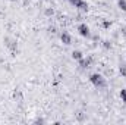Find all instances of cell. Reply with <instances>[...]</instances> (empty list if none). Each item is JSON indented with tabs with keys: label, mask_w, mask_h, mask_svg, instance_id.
Segmentation results:
<instances>
[{
	"label": "cell",
	"mask_w": 126,
	"mask_h": 125,
	"mask_svg": "<svg viewBox=\"0 0 126 125\" xmlns=\"http://www.w3.org/2000/svg\"><path fill=\"white\" fill-rule=\"evenodd\" d=\"M90 81L94 84L95 87H98V88L106 87V80L103 78V75H101V74H93V75L90 77Z\"/></svg>",
	"instance_id": "1"
},
{
	"label": "cell",
	"mask_w": 126,
	"mask_h": 125,
	"mask_svg": "<svg viewBox=\"0 0 126 125\" xmlns=\"http://www.w3.org/2000/svg\"><path fill=\"white\" fill-rule=\"evenodd\" d=\"M119 72H120L123 77H126V65H120V68H119Z\"/></svg>",
	"instance_id": "8"
},
{
	"label": "cell",
	"mask_w": 126,
	"mask_h": 125,
	"mask_svg": "<svg viewBox=\"0 0 126 125\" xmlns=\"http://www.w3.org/2000/svg\"><path fill=\"white\" fill-rule=\"evenodd\" d=\"M91 63V58H88V59H81L79 61V65H81V68H88V65Z\"/></svg>",
	"instance_id": "6"
},
{
	"label": "cell",
	"mask_w": 126,
	"mask_h": 125,
	"mask_svg": "<svg viewBox=\"0 0 126 125\" xmlns=\"http://www.w3.org/2000/svg\"><path fill=\"white\" fill-rule=\"evenodd\" d=\"M60 40H62L63 44H70V43H72V37H70L67 32H62V34H60Z\"/></svg>",
	"instance_id": "3"
},
{
	"label": "cell",
	"mask_w": 126,
	"mask_h": 125,
	"mask_svg": "<svg viewBox=\"0 0 126 125\" xmlns=\"http://www.w3.org/2000/svg\"><path fill=\"white\" fill-rule=\"evenodd\" d=\"M110 25H111L110 21H103V27H104V28H110Z\"/></svg>",
	"instance_id": "10"
},
{
	"label": "cell",
	"mask_w": 126,
	"mask_h": 125,
	"mask_svg": "<svg viewBox=\"0 0 126 125\" xmlns=\"http://www.w3.org/2000/svg\"><path fill=\"white\" fill-rule=\"evenodd\" d=\"M117 3H119V7L122 10H126V0H117Z\"/></svg>",
	"instance_id": "7"
},
{
	"label": "cell",
	"mask_w": 126,
	"mask_h": 125,
	"mask_svg": "<svg viewBox=\"0 0 126 125\" xmlns=\"http://www.w3.org/2000/svg\"><path fill=\"white\" fill-rule=\"evenodd\" d=\"M6 41H7V43H6V46H7L12 52H15V50H16V47H18L16 41H15V40H10V38H6Z\"/></svg>",
	"instance_id": "4"
},
{
	"label": "cell",
	"mask_w": 126,
	"mask_h": 125,
	"mask_svg": "<svg viewBox=\"0 0 126 125\" xmlns=\"http://www.w3.org/2000/svg\"><path fill=\"white\" fill-rule=\"evenodd\" d=\"M78 31H79V34H81L82 37H90V28H88V25H85V24H79V25H78Z\"/></svg>",
	"instance_id": "2"
},
{
	"label": "cell",
	"mask_w": 126,
	"mask_h": 125,
	"mask_svg": "<svg viewBox=\"0 0 126 125\" xmlns=\"http://www.w3.org/2000/svg\"><path fill=\"white\" fill-rule=\"evenodd\" d=\"M120 99H122V102L126 103V90H120Z\"/></svg>",
	"instance_id": "9"
},
{
	"label": "cell",
	"mask_w": 126,
	"mask_h": 125,
	"mask_svg": "<svg viewBox=\"0 0 126 125\" xmlns=\"http://www.w3.org/2000/svg\"><path fill=\"white\" fill-rule=\"evenodd\" d=\"M72 58H73L75 61H81V59L84 58V55H82V52H79V50H73V52H72Z\"/></svg>",
	"instance_id": "5"
}]
</instances>
